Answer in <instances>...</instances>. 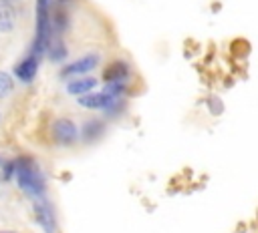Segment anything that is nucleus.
<instances>
[{
  "instance_id": "f257e3e1",
  "label": "nucleus",
  "mask_w": 258,
  "mask_h": 233,
  "mask_svg": "<svg viewBox=\"0 0 258 233\" xmlns=\"http://www.w3.org/2000/svg\"><path fill=\"white\" fill-rule=\"evenodd\" d=\"M2 181H16L18 189L30 199H42L46 197V177L36 163V159L28 155H20L8 163L2 165L0 171Z\"/></svg>"
},
{
  "instance_id": "f03ea898",
  "label": "nucleus",
  "mask_w": 258,
  "mask_h": 233,
  "mask_svg": "<svg viewBox=\"0 0 258 233\" xmlns=\"http://www.w3.org/2000/svg\"><path fill=\"white\" fill-rule=\"evenodd\" d=\"M50 8H52V0H36V8H34V38L30 42L28 52L42 58L46 44L50 40L52 32V20H50Z\"/></svg>"
},
{
  "instance_id": "7ed1b4c3",
  "label": "nucleus",
  "mask_w": 258,
  "mask_h": 233,
  "mask_svg": "<svg viewBox=\"0 0 258 233\" xmlns=\"http://www.w3.org/2000/svg\"><path fill=\"white\" fill-rule=\"evenodd\" d=\"M101 64V54L99 52H87L79 56L77 60L64 64L60 68V78H75V76H87Z\"/></svg>"
},
{
  "instance_id": "20e7f679",
  "label": "nucleus",
  "mask_w": 258,
  "mask_h": 233,
  "mask_svg": "<svg viewBox=\"0 0 258 233\" xmlns=\"http://www.w3.org/2000/svg\"><path fill=\"white\" fill-rule=\"evenodd\" d=\"M50 137L60 147H73L79 141V127L75 125V121L67 117L54 119L50 125Z\"/></svg>"
},
{
  "instance_id": "39448f33",
  "label": "nucleus",
  "mask_w": 258,
  "mask_h": 233,
  "mask_svg": "<svg viewBox=\"0 0 258 233\" xmlns=\"http://www.w3.org/2000/svg\"><path fill=\"white\" fill-rule=\"evenodd\" d=\"M32 211H34V221L44 233H56V213L48 197L34 199L32 201Z\"/></svg>"
},
{
  "instance_id": "423d86ee",
  "label": "nucleus",
  "mask_w": 258,
  "mask_h": 233,
  "mask_svg": "<svg viewBox=\"0 0 258 233\" xmlns=\"http://www.w3.org/2000/svg\"><path fill=\"white\" fill-rule=\"evenodd\" d=\"M38 66H40V58L34 54H24L16 64H14V76L22 82V84H30L36 74H38Z\"/></svg>"
},
{
  "instance_id": "0eeeda50",
  "label": "nucleus",
  "mask_w": 258,
  "mask_h": 233,
  "mask_svg": "<svg viewBox=\"0 0 258 233\" xmlns=\"http://www.w3.org/2000/svg\"><path fill=\"white\" fill-rule=\"evenodd\" d=\"M131 78V64L125 60H113L105 70H103V80L105 82H127Z\"/></svg>"
},
{
  "instance_id": "6e6552de",
  "label": "nucleus",
  "mask_w": 258,
  "mask_h": 233,
  "mask_svg": "<svg viewBox=\"0 0 258 233\" xmlns=\"http://www.w3.org/2000/svg\"><path fill=\"white\" fill-rule=\"evenodd\" d=\"M99 80L95 76H75V78H69L67 84H64V90L73 96H81V94H87V92H93L97 88Z\"/></svg>"
},
{
  "instance_id": "1a4fd4ad",
  "label": "nucleus",
  "mask_w": 258,
  "mask_h": 233,
  "mask_svg": "<svg viewBox=\"0 0 258 233\" xmlns=\"http://www.w3.org/2000/svg\"><path fill=\"white\" fill-rule=\"evenodd\" d=\"M105 135V121L103 119H89L79 129V139L83 143H95Z\"/></svg>"
},
{
  "instance_id": "9d476101",
  "label": "nucleus",
  "mask_w": 258,
  "mask_h": 233,
  "mask_svg": "<svg viewBox=\"0 0 258 233\" xmlns=\"http://www.w3.org/2000/svg\"><path fill=\"white\" fill-rule=\"evenodd\" d=\"M44 54L48 56L50 62H62L69 56V48L64 44V38L60 34H52L50 40H48V44H46Z\"/></svg>"
},
{
  "instance_id": "9b49d317",
  "label": "nucleus",
  "mask_w": 258,
  "mask_h": 233,
  "mask_svg": "<svg viewBox=\"0 0 258 233\" xmlns=\"http://www.w3.org/2000/svg\"><path fill=\"white\" fill-rule=\"evenodd\" d=\"M16 24L14 0H0V32H10Z\"/></svg>"
},
{
  "instance_id": "f8f14e48",
  "label": "nucleus",
  "mask_w": 258,
  "mask_h": 233,
  "mask_svg": "<svg viewBox=\"0 0 258 233\" xmlns=\"http://www.w3.org/2000/svg\"><path fill=\"white\" fill-rule=\"evenodd\" d=\"M127 108V100H125V96H121V98H117V100H113L103 112H105V117L107 119H119L121 114H123V110Z\"/></svg>"
},
{
  "instance_id": "ddd939ff",
  "label": "nucleus",
  "mask_w": 258,
  "mask_h": 233,
  "mask_svg": "<svg viewBox=\"0 0 258 233\" xmlns=\"http://www.w3.org/2000/svg\"><path fill=\"white\" fill-rule=\"evenodd\" d=\"M206 108H208V112H210L212 117H220V114L226 110L224 100H222L218 94H210V96L206 98Z\"/></svg>"
},
{
  "instance_id": "4468645a",
  "label": "nucleus",
  "mask_w": 258,
  "mask_h": 233,
  "mask_svg": "<svg viewBox=\"0 0 258 233\" xmlns=\"http://www.w3.org/2000/svg\"><path fill=\"white\" fill-rule=\"evenodd\" d=\"M12 88H14V80H12V76H10L8 72L0 70V98H6V96L12 92Z\"/></svg>"
},
{
  "instance_id": "2eb2a0df",
  "label": "nucleus",
  "mask_w": 258,
  "mask_h": 233,
  "mask_svg": "<svg viewBox=\"0 0 258 233\" xmlns=\"http://www.w3.org/2000/svg\"><path fill=\"white\" fill-rule=\"evenodd\" d=\"M0 233H16V231H0Z\"/></svg>"
},
{
  "instance_id": "dca6fc26",
  "label": "nucleus",
  "mask_w": 258,
  "mask_h": 233,
  "mask_svg": "<svg viewBox=\"0 0 258 233\" xmlns=\"http://www.w3.org/2000/svg\"><path fill=\"white\" fill-rule=\"evenodd\" d=\"M0 121H2V114H0Z\"/></svg>"
},
{
  "instance_id": "f3484780",
  "label": "nucleus",
  "mask_w": 258,
  "mask_h": 233,
  "mask_svg": "<svg viewBox=\"0 0 258 233\" xmlns=\"http://www.w3.org/2000/svg\"><path fill=\"white\" fill-rule=\"evenodd\" d=\"M0 181H2V177H0Z\"/></svg>"
}]
</instances>
